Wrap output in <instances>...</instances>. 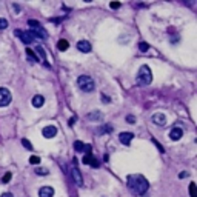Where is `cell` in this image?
I'll use <instances>...</instances> for the list:
<instances>
[{"instance_id": "4fadbf2b", "label": "cell", "mask_w": 197, "mask_h": 197, "mask_svg": "<svg viewBox=\"0 0 197 197\" xmlns=\"http://www.w3.org/2000/svg\"><path fill=\"white\" fill-rule=\"evenodd\" d=\"M77 49L82 51V52H89L91 51V43L86 42V40H80L77 43Z\"/></svg>"}, {"instance_id": "30bf717a", "label": "cell", "mask_w": 197, "mask_h": 197, "mask_svg": "<svg viewBox=\"0 0 197 197\" xmlns=\"http://www.w3.org/2000/svg\"><path fill=\"white\" fill-rule=\"evenodd\" d=\"M133 139H134L133 133H120V136H119V140L123 143V145H129Z\"/></svg>"}, {"instance_id": "8d00e7d4", "label": "cell", "mask_w": 197, "mask_h": 197, "mask_svg": "<svg viewBox=\"0 0 197 197\" xmlns=\"http://www.w3.org/2000/svg\"><path fill=\"white\" fill-rule=\"evenodd\" d=\"M74 123H75V117H71V119H69V125L72 126Z\"/></svg>"}, {"instance_id": "f1b7e54d", "label": "cell", "mask_w": 197, "mask_h": 197, "mask_svg": "<svg viewBox=\"0 0 197 197\" xmlns=\"http://www.w3.org/2000/svg\"><path fill=\"white\" fill-rule=\"evenodd\" d=\"M109 8H112V9H119V8H120V3H119V2H111V3H109Z\"/></svg>"}, {"instance_id": "cb8c5ba5", "label": "cell", "mask_w": 197, "mask_h": 197, "mask_svg": "<svg viewBox=\"0 0 197 197\" xmlns=\"http://www.w3.org/2000/svg\"><path fill=\"white\" fill-rule=\"evenodd\" d=\"M189 194H191V197H197L195 195V183L194 182L189 183Z\"/></svg>"}, {"instance_id": "d6a6232c", "label": "cell", "mask_w": 197, "mask_h": 197, "mask_svg": "<svg viewBox=\"0 0 197 197\" xmlns=\"http://www.w3.org/2000/svg\"><path fill=\"white\" fill-rule=\"evenodd\" d=\"M85 152H86V155H91V145H85Z\"/></svg>"}, {"instance_id": "2e32d148", "label": "cell", "mask_w": 197, "mask_h": 197, "mask_svg": "<svg viewBox=\"0 0 197 197\" xmlns=\"http://www.w3.org/2000/svg\"><path fill=\"white\" fill-rule=\"evenodd\" d=\"M26 56H28V60L29 62H32V63H35V62H38V59H37V54L32 51V49H26Z\"/></svg>"}, {"instance_id": "9c48e42d", "label": "cell", "mask_w": 197, "mask_h": 197, "mask_svg": "<svg viewBox=\"0 0 197 197\" xmlns=\"http://www.w3.org/2000/svg\"><path fill=\"white\" fill-rule=\"evenodd\" d=\"M38 197H54V188L52 186H42L38 191Z\"/></svg>"}, {"instance_id": "ac0fdd59", "label": "cell", "mask_w": 197, "mask_h": 197, "mask_svg": "<svg viewBox=\"0 0 197 197\" xmlns=\"http://www.w3.org/2000/svg\"><path fill=\"white\" fill-rule=\"evenodd\" d=\"M88 119H89V120H100V119H102V114H100L99 111H94V112L88 114Z\"/></svg>"}, {"instance_id": "d4e9b609", "label": "cell", "mask_w": 197, "mask_h": 197, "mask_svg": "<svg viewBox=\"0 0 197 197\" xmlns=\"http://www.w3.org/2000/svg\"><path fill=\"white\" fill-rule=\"evenodd\" d=\"M35 173H37L38 176H46V174H48V169H45V168H37Z\"/></svg>"}, {"instance_id": "d590c367", "label": "cell", "mask_w": 197, "mask_h": 197, "mask_svg": "<svg viewBox=\"0 0 197 197\" xmlns=\"http://www.w3.org/2000/svg\"><path fill=\"white\" fill-rule=\"evenodd\" d=\"M179 177H180V179H183V177H188V173H185V171H183V173H180V174H179Z\"/></svg>"}, {"instance_id": "603a6c76", "label": "cell", "mask_w": 197, "mask_h": 197, "mask_svg": "<svg viewBox=\"0 0 197 197\" xmlns=\"http://www.w3.org/2000/svg\"><path fill=\"white\" fill-rule=\"evenodd\" d=\"M22 145H23L26 149H29V151L32 149V145H31V142H29L28 139H23V140H22Z\"/></svg>"}, {"instance_id": "1f68e13d", "label": "cell", "mask_w": 197, "mask_h": 197, "mask_svg": "<svg viewBox=\"0 0 197 197\" xmlns=\"http://www.w3.org/2000/svg\"><path fill=\"white\" fill-rule=\"evenodd\" d=\"M126 122H128V123H136V117H134V115H128V117H126Z\"/></svg>"}, {"instance_id": "4316f807", "label": "cell", "mask_w": 197, "mask_h": 197, "mask_svg": "<svg viewBox=\"0 0 197 197\" xmlns=\"http://www.w3.org/2000/svg\"><path fill=\"white\" fill-rule=\"evenodd\" d=\"M11 177H12V173H6V174L2 177V182H3V183H8V182L11 180Z\"/></svg>"}, {"instance_id": "8fae6325", "label": "cell", "mask_w": 197, "mask_h": 197, "mask_svg": "<svg viewBox=\"0 0 197 197\" xmlns=\"http://www.w3.org/2000/svg\"><path fill=\"white\" fill-rule=\"evenodd\" d=\"M152 122H154L155 125H159V126H163V125L166 123V119H165V115H163L162 112H157V114L152 115Z\"/></svg>"}, {"instance_id": "83f0119b", "label": "cell", "mask_w": 197, "mask_h": 197, "mask_svg": "<svg viewBox=\"0 0 197 197\" xmlns=\"http://www.w3.org/2000/svg\"><path fill=\"white\" fill-rule=\"evenodd\" d=\"M91 160H93V155H86V154H85V157H83L82 162H83V165H89Z\"/></svg>"}, {"instance_id": "5b68a950", "label": "cell", "mask_w": 197, "mask_h": 197, "mask_svg": "<svg viewBox=\"0 0 197 197\" xmlns=\"http://www.w3.org/2000/svg\"><path fill=\"white\" fill-rule=\"evenodd\" d=\"M16 35H19L20 40H22L23 43H26V45H31V43L35 40V37H34L29 31H20V29H17V31H16Z\"/></svg>"}, {"instance_id": "277c9868", "label": "cell", "mask_w": 197, "mask_h": 197, "mask_svg": "<svg viewBox=\"0 0 197 197\" xmlns=\"http://www.w3.org/2000/svg\"><path fill=\"white\" fill-rule=\"evenodd\" d=\"M28 25H29V28H31V34L34 37H38V38H46V31L42 28V25L38 23L37 20H28Z\"/></svg>"}, {"instance_id": "6da1fadb", "label": "cell", "mask_w": 197, "mask_h": 197, "mask_svg": "<svg viewBox=\"0 0 197 197\" xmlns=\"http://www.w3.org/2000/svg\"><path fill=\"white\" fill-rule=\"evenodd\" d=\"M128 185H129L131 189H133L136 194H139V195H143V194L148 191V188H149L148 180L143 177V176H140V174L129 176V177H128Z\"/></svg>"}, {"instance_id": "e0dca14e", "label": "cell", "mask_w": 197, "mask_h": 197, "mask_svg": "<svg viewBox=\"0 0 197 197\" xmlns=\"http://www.w3.org/2000/svg\"><path fill=\"white\" fill-rule=\"evenodd\" d=\"M57 48L60 49V51H66L68 48H69V43L65 40V38H62V40H59L57 42Z\"/></svg>"}, {"instance_id": "ba28073f", "label": "cell", "mask_w": 197, "mask_h": 197, "mask_svg": "<svg viewBox=\"0 0 197 197\" xmlns=\"http://www.w3.org/2000/svg\"><path fill=\"white\" fill-rule=\"evenodd\" d=\"M42 134H43L45 139H52V137H56V134H57V128L54 125H48V126L43 128Z\"/></svg>"}, {"instance_id": "8992f818", "label": "cell", "mask_w": 197, "mask_h": 197, "mask_svg": "<svg viewBox=\"0 0 197 197\" xmlns=\"http://www.w3.org/2000/svg\"><path fill=\"white\" fill-rule=\"evenodd\" d=\"M11 93L6 88H0V106H8L11 103Z\"/></svg>"}, {"instance_id": "5bb4252c", "label": "cell", "mask_w": 197, "mask_h": 197, "mask_svg": "<svg viewBox=\"0 0 197 197\" xmlns=\"http://www.w3.org/2000/svg\"><path fill=\"white\" fill-rule=\"evenodd\" d=\"M43 103H45V99H43V96H34L32 97V106H35V108H40V106H43Z\"/></svg>"}, {"instance_id": "d6986e66", "label": "cell", "mask_w": 197, "mask_h": 197, "mask_svg": "<svg viewBox=\"0 0 197 197\" xmlns=\"http://www.w3.org/2000/svg\"><path fill=\"white\" fill-rule=\"evenodd\" d=\"M83 148H85V145H83L80 140H75V142H74V149H75L77 152H82Z\"/></svg>"}, {"instance_id": "836d02e7", "label": "cell", "mask_w": 197, "mask_h": 197, "mask_svg": "<svg viewBox=\"0 0 197 197\" xmlns=\"http://www.w3.org/2000/svg\"><path fill=\"white\" fill-rule=\"evenodd\" d=\"M102 102H103V103H109V97H106L105 94H102Z\"/></svg>"}, {"instance_id": "e575fe53", "label": "cell", "mask_w": 197, "mask_h": 197, "mask_svg": "<svg viewBox=\"0 0 197 197\" xmlns=\"http://www.w3.org/2000/svg\"><path fill=\"white\" fill-rule=\"evenodd\" d=\"M0 197H14V195H12L11 192H3V194L0 195Z\"/></svg>"}, {"instance_id": "ffe728a7", "label": "cell", "mask_w": 197, "mask_h": 197, "mask_svg": "<svg viewBox=\"0 0 197 197\" xmlns=\"http://www.w3.org/2000/svg\"><path fill=\"white\" fill-rule=\"evenodd\" d=\"M112 131V126L111 125H103L100 129H99V134H105V133H111Z\"/></svg>"}, {"instance_id": "7c38bea8", "label": "cell", "mask_w": 197, "mask_h": 197, "mask_svg": "<svg viewBox=\"0 0 197 197\" xmlns=\"http://www.w3.org/2000/svg\"><path fill=\"white\" fill-rule=\"evenodd\" d=\"M182 136H183V131L180 128H173L171 131H169V139L171 140H179Z\"/></svg>"}, {"instance_id": "484cf974", "label": "cell", "mask_w": 197, "mask_h": 197, "mask_svg": "<svg viewBox=\"0 0 197 197\" xmlns=\"http://www.w3.org/2000/svg\"><path fill=\"white\" fill-rule=\"evenodd\" d=\"M6 28H8V20L0 19V29H6Z\"/></svg>"}, {"instance_id": "3957f363", "label": "cell", "mask_w": 197, "mask_h": 197, "mask_svg": "<svg viewBox=\"0 0 197 197\" xmlns=\"http://www.w3.org/2000/svg\"><path fill=\"white\" fill-rule=\"evenodd\" d=\"M77 86L80 88L83 93H91V91H94V88H96L94 80L89 75H80L77 78Z\"/></svg>"}, {"instance_id": "52a82bcc", "label": "cell", "mask_w": 197, "mask_h": 197, "mask_svg": "<svg viewBox=\"0 0 197 197\" xmlns=\"http://www.w3.org/2000/svg\"><path fill=\"white\" fill-rule=\"evenodd\" d=\"M71 176H72V180H74V183L77 186H83V177H82V174H80L77 166L71 168Z\"/></svg>"}, {"instance_id": "f546056e", "label": "cell", "mask_w": 197, "mask_h": 197, "mask_svg": "<svg viewBox=\"0 0 197 197\" xmlns=\"http://www.w3.org/2000/svg\"><path fill=\"white\" fill-rule=\"evenodd\" d=\"M91 166H93V168H99V160L97 159H94V157H93V160H91V163H89Z\"/></svg>"}, {"instance_id": "44dd1931", "label": "cell", "mask_w": 197, "mask_h": 197, "mask_svg": "<svg viewBox=\"0 0 197 197\" xmlns=\"http://www.w3.org/2000/svg\"><path fill=\"white\" fill-rule=\"evenodd\" d=\"M139 49H140L142 52H146V51L149 49V45H148L146 42H140V43H139Z\"/></svg>"}, {"instance_id": "7402d4cb", "label": "cell", "mask_w": 197, "mask_h": 197, "mask_svg": "<svg viewBox=\"0 0 197 197\" xmlns=\"http://www.w3.org/2000/svg\"><path fill=\"white\" fill-rule=\"evenodd\" d=\"M29 163L31 165H38V163H40V157H38V155H31L29 157Z\"/></svg>"}, {"instance_id": "4dcf8cb0", "label": "cell", "mask_w": 197, "mask_h": 197, "mask_svg": "<svg viewBox=\"0 0 197 197\" xmlns=\"http://www.w3.org/2000/svg\"><path fill=\"white\" fill-rule=\"evenodd\" d=\"M152 142H154V145H155L157 148H159V151H160V152H163V151H165V149H163V146H162V145H160V143L157 142V140H154V139H152Z\"/></svg>"}, {"instance_id": "7a4b0ae2", "label": "cell", "mask_w": 197, "mask_h": 197, "mask_svg": "<svg viewBox=\"0 0 197 197\" xmlns=\"http://www.w3.org/2000/svg\"><path fill=\"white\" fill-rule=\"evenodd\" d=\"M152 82V72L148 65H142L139 72H137V83L142 86H146Z\"/></svg>"}, {"instance_id": "9a60e30c", "label": "cell", "mask_w": 197, "mask_h": 197, "mask_svg": "<svg viewBox=\"0 0 197 197\" xmlns=\"http://www.w3.org/2000/svg\"><path fill=\"white\" fill-rule=\"evenodd\" d=\"M35 52H37L38 56H40L42 62H45V65H46V66H48V63H46V52H45L43 46H37V48H35Z\"/></svg>"}]
</instances>
